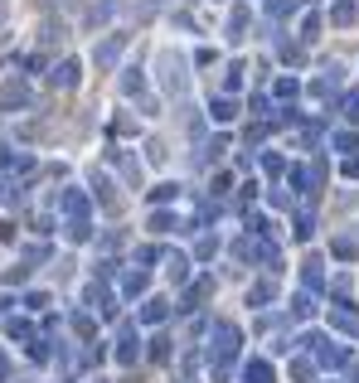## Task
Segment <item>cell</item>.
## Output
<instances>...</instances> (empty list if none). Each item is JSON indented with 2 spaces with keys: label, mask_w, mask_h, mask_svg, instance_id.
I'll list each match as a JSON object with an SVG mask.
<instances>
[{
  "label": "cell",
  "mask_w": 359,
  "mask_h": 383,
  "mask_svg": "<svg viewBox=\"0 0 359 383\" xmlns=\"http://www.w3.org/2000/svg\"><path fill=\"white\" fill-rule=\"evenodd\" d=\"M156 63H161V87H166L170 97H180V92H185V58L166 49V54L156 58Z\"/></svg>",
  "instance_id": "obj_1"
},
{
  "label": "cell",
  "mask_w": 359,
  "mask_h": 383,
  "mask_svg": "<svg viewBox=\"0 0 359 383\" xmlns=\"http://www.w3.org/2000/svg\"><path fill=\"white\" fill-rule=\"evenodd\" d=\"M20 107H29V87L25 82H5L0 87V112H20Z\"/></svg>",
  "instance_id": "obj_2"
},
{
  "label": "cell",
  "mask_w": 359,
  "mask_h": 383,
  "mask_svg": "<svg viewBox=\"0 0 359 383\" xmlns=\"http://www.w3.org/2000/svg\"><path fill=\"white\" fill-rule=\"evenodd\" d=\"M122 49H127V34H117V39H107V44L97 49V63H102V68H112V63L122 58Z\"/></svg>",
  "instance_id": "obj_3"
},
{
  "label": "cell",
  "mask_w": 359,
  "mask_h": 383,
  "mask_svg": "<svg viewBox=\"0 0 359 383\" xmlns=\"http://www.w3.org/2000/svg\"><path fill=\"white\" fill-rule=\"evenodd\" d=\"M78 78H83V68H78V58H68V63H58V73H54V87H73Z\"/></svg>",
  "instance_id": "obj_4"
},
{
  "label": "cell",
  "mask_w": 359,
  "mask_h": 383,
  "mask_svg": "<svg viewBox=\"0 0 359 383\" xmlns=\"http://www.w3.org/2000/svg\"><path fill=\"white\" fill-rule=\"evenodd\" d=\"M243 379H248V383H272V364H262V359H252L248 369H243Z\"/></svg>",
  "instance_id": "obj_5"
},
{
  "label": "cell",
  "mask_w": 359,
  "mask_h": 383,
  "mask_svg": "<svg viewBox=\"0 0 359 383\" xmlns=\"http://www.w3.org/2000/svg\"><path fill=\"white\" fill-rule=\"evenodd\" d=\"M238 117V102H228V97H214V122H233Z\"/></svg>",
  "instance_id": "obj_6"
},
{
  "label": "cell",
  "mask_w": 359,
  "mask_h": 383,
  "mask_svg": "<svg viewBox=\"0 0 359 383\" xmlns=\"http://www.w3.org/2000/svg\"><path fill=\"white\" fill-rule=\"evenodd\" d=\"M355 15H359V10H355V0H340V5L331 10V20H335V25H350Z\"/></svg>",
  "instance_id": "obj_7"
},
{
  "label": "cell",
  "mask_w": 359,
  "mask_h": 383,
  "mask_svg": "<svg viewBox=\"0 0 359 383\" xmlns=\"http://www.w3.org/2000/svg\"><path fill=\"white\" fill-rule=\"evenodd\" d=\"M306 286H311V291H316V286H321V281H326V272H321V257H311V262H306Z\"/></svg>",
  "instance_id": "obj_8"
},
{
  "label": "cell",
  "mask_w": 359,
  "mask_h": 383,
  "mask_svg": "<svg viewBox=\"0 0 359 383\" xmlns=\"http://www.w3.org/2000/svg\"><path fill=\"white\" fill-rule=\"evenodd\" d=\"M331 320L340 330H355V335H359V315H355V311H331Z\"/></svg>",
  "instance_id": "obj_9"
},
{
  "label": "cell",
  "mask_w": 359,
  "mask_h": 383,
  "mask_svg": "<svg viewBox=\"0 0 359 383\" xmlns=\"http://www.w3.org/2000/svg\"><path fill=\"white\" fill-rule=\"evenodd\" d=\"M248 301H252V306L272 301V281H257V286H252V291H248Z\"/></svg>",
  "instance_id": "obj_10"
},
{
  "label": "cell",
  "mask_w": 359,
  "mask_h": 383,
  "mask_svg": "<svg viewBox=\"0 0 359 383\" xmlns=\"http://www.w3.org/2000/svg\"><path fill=\"white\" fill-rule=\"evenodd\" d=\"M243 25H248V10H233V15H228V34L238 39V34H243Z\"/></svg>",
  "instance_id": "obj_11"
},
{
  "label": "cell",
  "mask_w": 359,
  "mask_h": 383,
  "mask_svg": "<svg viewBox=\"0 0 359 383\" xmlns=\"http://www.w3.org/2000/svg\"><path fill=\"white\" fill-rule=\"evenodd\" d=\"M122 92H141V68H127V78H122Z\"/></svg>",
  "instance_id": "obj_12"
},
{
  "label": "cell",
  "mask_w": 359,
  "mask_h": 383,
  "mask_svg": "<svg viewBox=\"0 0 359 383\" xmlns=\"http://www.w3.org/2000/svg\"><path fill=\"white\" fill-rule=\"evenodd\" d=\"M345 117L359 122V87H355V92H345Z\"/></svg>",
  "instance_id": "obj_13"
},
{
  "label": "cell",
  "mask_w": 359,
  "mask_h": 383,
  "mask_svg": "<svg viewBox=\"0 0 359 383\" xmlns=\"http://www.w3.org/2000/svg\"><path fill=\"white\" fill-rule=\"evenodd\" d=\"M141 320H166V301H151L141 311Z\"/></svg>",
  "instance_id": "obj_14"
},
{
  "label": "cell",
  "mask_w": 359,
  "mask_h": 383,
  "mask_svg": "<svg viewBox=\"0 0 359 383\" xmlns=\"http://www.w3.org/2000/svg\"><path fill=\"white\" fill-rule=\"evenodd\" d=\"M267 10L282 20V15H291V10H296V0H267Z\"/></svg>",
  "instance_id": "obj_15"
},
{
  "label": "cell",
  "mask_w": 359,
  "mask_h": 383,
  "mask_svg": "<svg viewBox=\"0 0 359 383\" xmlns=\"http://www.w3.org/2000/svg\"><path fill=\"white\" fill-rule=\"evenodd\" d=\"M359 247H355V238H335V257H355Z\"/></svg>",
  "instance_id": "obj_16"
},
{
  "label": "cell",
  "mask_w": 359,
  "mask_h": 383,
  "mask_svg": "<svg viewBox=\"0 0 359 383\" xmlns=\"http://www.w3.org/2000/svg\"><path fill=\"white\" fill-rule=\"evenodd\" d=\"M151 228H156V233H170L175 219H170V214H151Z\"/></svg>",
  "instance_id": "obj_17"
},
{
  "label": "cell",
  "mask_w": 359,
  "mask_h": 383,
  "mask_svg": "<svg viewBox=\"0 0 359 383\" xmlns=\"http://www.w3.org/2000/svg\"><path fill=\"white\" fill-rule=\"evenodd\" d=\"M122 286H127V296H136L141 286H146V276H141V272H132V276H127V281H122Z\"/></svg>",
  "instance_id": "obj_18"
},
{
  "label": "cell",
  "mask_w": 359,
  "mask_h": 383,
  "mask_svg": "<svg viewBox=\"0 0 359 383\" xmlns=\"http://www.w3.org/2000/svg\"><path fill=\"white\" fill-rule=\"evenodd\" d=\"M311 228H316V219H311V214H301V219H296V238H311Z\"/></svg>",
  "instance_id": "obj_19"
},
{
  "label": "cell",
  "mask_w": 359,
  "mask_h": 383,
  "mask_svg": "<svg viewBox=\"0 0 359 383\" xmlns=\"http://www.w3.org/2000/svg\"><path fill=\"white\" fill-rule=\"evenodd\" d=\"M0 20H5V0H0Z\"/></svg>",
  "instance_id": "obj_20"
}]
</instances>
